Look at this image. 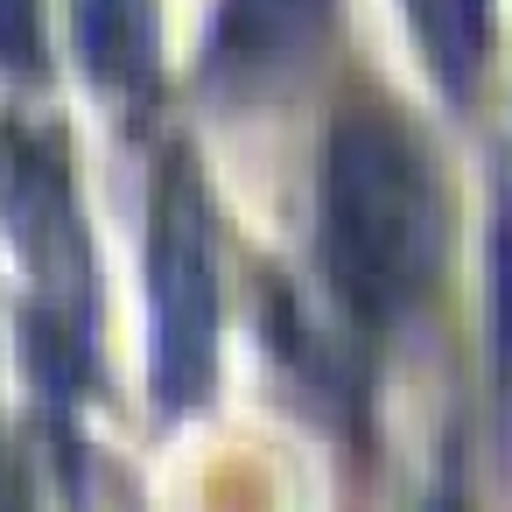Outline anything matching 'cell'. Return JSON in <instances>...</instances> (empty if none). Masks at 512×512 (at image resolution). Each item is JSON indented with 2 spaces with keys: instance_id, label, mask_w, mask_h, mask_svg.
<instances>
[{
  "instance_id": "cell-1",
  "label": "cell",
  "mask_w": 512,
  "mask_h": 512,
  "mask_svg": "<svg viewBox=\"0 0 512 512\" xmlns=\"http://www.w3.org/2000/svg\"><path fill=\"white\" fill-rule=\"evenodd\" d=\"M316 260L351 330L393 337L421 323L449 260V183L428 134L358 92L337 106L316 162Z\"/></svg>"
},
{
  "instance_id": "cell-2",
  "label": "cell",
  "mask_w": 512,
  "mask_h": 512,
  "mask_svg": "<svg viewBox=\"0 0 512 512\" xmlns=\"http://www.w3.org/2000/svg\"><path fill=\"white\" fill-rule=\"evenodd\" d=\"M148 295H155V393L190 407L211 379L218 344V225L190 148H169L155 225H148Z\"/></svg>"
},
{
  "instance_id": "cell-3",
  "label": "cell",
  "mask_w": 512,
  "mask_h": 512,
  "mask_svg": "<svg viewBox=\"0 0 512 512\" xmlns=\"http://www.w3.org/2000/svg\"><path fill=\"white\" fill-rule=\"evenodd\" d=\"M337 0H218L211 36H204V92L218 99H253L281 78H295L323 36H330Z\"/></svg>"
},
{
  "instance_id": "cell-4",
  "label": "cell",
  "mask_w": 512,
  "mask_h": 512,
  "mask_svg": "<svg viewBox=\"0 0 512 512\" xmlns=\"http://www.w3.org/2000/svg\"><path fill=\"white\" fill-rule=\"evenodd\" d=\"M92 78L113 92H148L155 78V0H78Z\"/></svg>"
},
{
  "instance_id": "cell-5",
  "label": "cell",
  "mask_w": 512,
  "mask_h": 512,
  "mask_svg": "<svg viewBox=\"0 0 512 512\" xmlns=\"http://www.w3.org/2000/svg\"><path fill=\"white\" fill-rule=\"evenodd\" d=\"M407 15L421 29V50L435 64V78L470 99L477 64H484V0H407Z\"/></svg>"
},
{
  "instance_id": "cell-6",
  "label": "cell",
  "mask_w": 512,
  "mask_h": 512,
  "mask_svg": "<svg viewBox=\"0 0 512 512\" xmlns=\"http://www.w3.org/2000/svg\"><path fill=\"white\" fill-rule=\"evenodd\" d=\"M491 344L498 365L512 372V197L498 204V232H491Z\"/></svg>"
}]
</instances>
